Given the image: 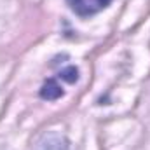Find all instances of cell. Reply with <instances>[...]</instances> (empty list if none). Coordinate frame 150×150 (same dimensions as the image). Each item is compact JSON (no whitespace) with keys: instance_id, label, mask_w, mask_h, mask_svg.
I'll return each mask as SVG.
<instances>
[{"instance_id":"obj_1","label":"cell","mask_w":150,"mask_h":150,"mask_svg":"<svg viewBox=\"0 0 150 150\" xmlns=\"http://www.w3.org/2000/svg\"><path fill=\"white\" fill-rule=\"evenodd\" d=\"M113 0H67L68 7L80 18H89L107 9Z\"/></svg>"},{"instance_id":"obj_2","label":"cell","mask_w":150,"mask_h":150,"mask_svg":"<svg viewBox=\"0 0 150 150\" xmlns=\"http://www.w3.org/2000/svg\"><path fill=\"white\" fill-rule=\"evenodd\" d=\"M35 150H68V142L65 140L63 134H59L56 131H51V133H45L40 138Z\"/></svg>"},{"instance_id":"obj_3","label":"cell","mask_w":150,"mask_h":150,"mask_svg":"<svg viewBox=\"0 0 150 150\" xmlns=\"http://www.w3.org/2000/svg\"><path fill=\"white\" fill-rule=\"evenodd\" d=\"M40 96H42L44 100L54 101V100H58V98L63 96V87H61L54 79H49V80L42 86V89H40Z\"/></svg>"},{"instance_id":"obj_4","label":"cell","mask_w":150,"mask_h":150,"mask_svg":"<svg viewBox=\"0 0 150 150\" xmlns=\"http://www.w3.org/2000/svg\"><path fill=\"white\" fill-rule=\"evenodd\" d=\"M59 79H63V80L74 84V82H77V79H79V70H77L75 67H67L65 70L59 72Z\"/></svg>"}]
</instances>
